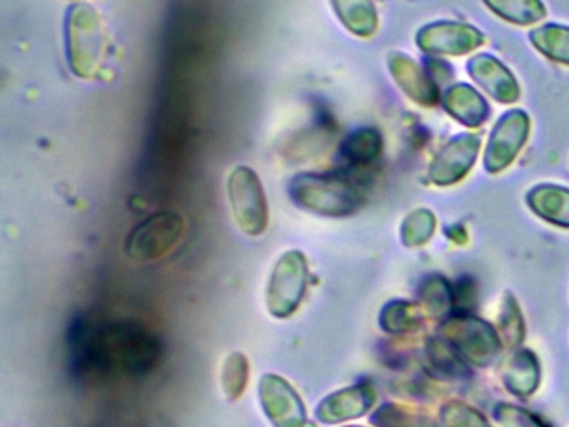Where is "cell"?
<instances>
[{
    "mask_svg": "<svg viewBox=\"0 0 569 427\" xmlns=\"http://www.w3.org/2000/svg\"><path fill=\"white\" fill-rule=\"evenodd\" d=\"M289 196L299 209L321 217H346L361 209L365 189L341 172H301L289 182Z\"/></svg>",
    "mask_w": 569,
    "mask_h": 427,
    "instance_id": "obj_1",
    "label": "cell"
},
{
    "mask_svg": "<svg viewBox=\"0 0 569 427\" xmlns=\"http://www.w3.org/2000/svg\"><path fill=\"white\" fill-rule=\"evenodd\" d=\"M66 53L72 73L82 80L98 79L109 59V30L91 3L76 2L66 16Z\"/></svg>",
    "mask_w": 569,
    "mask_h": 427,
    "instance_id": "obj_2",
    "label": "cell"
},
{
    "mask_svg": "<svg viewBox=\"0 0 569 427\" xmlns=\"http://www.w3.org/2000/svg\"><path fill=\"white\" fill-rule=\"evenodd\" d=\"M309 260L299 249H291L276 260L266 286V307L274 319H289L298 312L309 289Z\"/></svg>",
    "mask_w": 569,
    "mask_h": 427,
    "instance_id": "obj_3",
    "label": "cell"
},
{
    "mask_svg": "<svg viewBox=\"0 0 569 427\" xmlns=\"http://www.w3.org/2000/svg\"><path fill=\"white\" fill-rule=\"evenodd\" d=\"M186 234V220L176 210L146 217L126 237L124 252L134 262H154L171 254Z\"/></svg>",
    "mask_w": 569,
    "mask_h": 427,
    "instance_id": "obj_4",
    "label": "cell"
},
{
    "mask_svg": "<svg viewBox=\"0 0 569 427\" xmlns=\"http://www.w3.org/2000/svg\"><path fill=\"white\" fill-rule=\"evenodd\" d=\"M229 206L242 232L262 236L269 226V203L264 187L254 169L238 166L228 179Z\"/></svg>",
    "mask_w": 569,
    "mask_h": 427,
    "instance_id": "obj_5",
    "label": "cell"
},
{
    "mask_svg": "<svg viewBox=\"0 0 569 427\" xmlns=\"http://www.w3.org/2000/svg\"><path fill=\"white\" fill-rule=\"evenodd\" d=\"M442 339L448 340L462 359L479 367L491 366L501 352L502 339L491 324L471 316L445 319L439 327Z\"/></svg>",
    "mask_w": 569,
    "mask_h": 427,
    "instance_id": "obj_6",
    "label": "cell"
},
{
    "mask_svg": "<svg viewBox=\"0 0 569 427\" xmlns=\"http://www.w3.org/2000/svg\"><path fill=\"white\" fill-rule=\"evenodd\" d=\"M259 403L274 427H308V409L291 383L279 374H264L259 380Z\"/></svg>",
    "mask_w": 569,
    "mask_h": 427,
    "instance_id": "obj_7",
    "label": "cell"
},
{
    "mask_svg": "<svg viewBox=\"0 0 569 427\" xmlns=\"http://www.w3.org/2000/svg\"><path fill=\"white\" fill-rule=\"evenodd\" d=\"M529 129H531V122L525 110L512 109L502 113L489 136L485 152V169L489 173L508 169L525 147Z\"/></svg>",
    "mask_w": 569,
    "mask_h": 427,
    "instance_id": "obj_8",
    "label": "cell"
},
{
    "mask_svg": "<svg viewBox=\"0 0 569 427\" xmlns=\"http://www.w3.org/2000/svg\"><path fill=\"white\" fill-rule=\"evenodd\" d=\"M486 42L485 33L465 22L438 20L421 27L416 33V46L428 56H465Z\"/></svg>",
    "mask_w": 569,
    "mask_h": 427,
    "instance_id": "obj_9",
    "label": "cell"
},
{
    "mask_svg": "<svg viewBox=\"0 0 569 427\" xmlns=\"http://www.w3.org/2000/svg\"><path fill=\"white\" fill-rule=\"evenodd\" d=\"M479 149L481 139L476 133L465 132L452 137L432 159L428 172L429 180L439 187L458 183L475 166Z\"/></svg>",
    "mask_w": 569,
    "mask_h": 427,
    "instance_id": "obj_10",
    "label": "cell"
},
{
    "mask_svg": "<svg viewBox=\"0 0 569 427\" xmlns=\"http://www.w3.org/2000/svg\"><path fill=\"white\" fill-rule=\"evenodd\" d=\"M376 403V390L368 384L342 387L328 394L316 407V419L328 426L359 419L372 409Z\"/></svg>",
    "mask_w": 569,
    "mask_h": 427,
    "instance_id": "obj_11",
    "label": "cell"
},
{
    "mask_svg": "<svg viewBox=\"0 0 569 427\" xmlns=\"http://www.w3.org/2000/svg\"><path fill=\"white\" fill-rule=\"evenodd\" d=\"M468 73L486 93L501 103H515L521 97L518 80L511 70L492 53L481 52L468 60Z\"/></svg>",
    "mask_w": 569,
    "mask_h": 427,
    "instance_id": "obj_12",
    "label": "cell"
},
{
    "mask_svg": "<svg viewBox=\"0 0 569 427\" xmlns=\"http://www.w3.org/2000/svg\"><path fill=\"white\" fill-rule=\"evenodd\" d=\"M388 67L399 89L418 106L435 107L439 102L438 86L412 57L402 52H391L388 57Z\"/></svg>",
    "mask_w": 569,
    "mask_h": 427,
    "instance_id": "obj_13",
    "label": "cell"
},
{
    "mask_svg": "<svg viewBox=\"0 0 569 427\" xmlns=\"http://www.w3.org/2000/svg\"><path fill=\"white\" fill-rule=\"evenodd\" d=\"M442 106L452 119L471 129L482 126L491 113L485 97L465 82L452 83L442 93Z\"/></svg>",
    "mask_w": 569,
    "mask_h": 427,
    "instance_id": "obj_14",
    "label": "cell"
},
{
    "mask_svg": "<svg viewBox=\"0 0 569 427\" xmlns=\"http://www.w3.org/2000/svg\"><path fill=\"white\" fill-rule=\"evenodd\" d=\"M526 202L536 216L552 226L569 229V189L566 187L551 183L532 187L526 196Z\"/></svg>",
    "mask_w": 569,
    "mask_h": 427,
    "instance_id": "obj_15",
    "label": "cell"
},
{
    "mask_svg": "<svg viewBox=\"0 0 569 427\" xmlns=\"http://www.w3.org/2000/svg\"><path fill=\"white\" fill-rule=\"evenodd\" d=\"M339 22L352 36L369 39L379 27L378 10L372 0H329Z\"/></svg>",
    "mask_w": 569,
    "mask_h": 427,
    "instance_id": "obj_16",
    "label": "cell"
},
{
    "mask_svg": "<svg viewBox=\"0 0 569 427\" xmlns=\"http://www.w3.org/2000/svg\"><path fill=\"white\" fill-rule=\"evenodd\" d=\"M502 383L516 396H529L539 384V364L529 350H519L506 363Z\"/></svg>",
    "mask_w": 569,
    "mask_h": 427,
    "instance_id": "obj_17",
    "label": "cell"
},
{
    "mask_svg": "<svg viewBox=\"0 0 569 427\" xmlns=\"http://www.w3.org/2000/svg\"><path fill=\"white\" fill-rule=\"evenodd\" d=\"M529 40L542 56L569 66V27L545 23L529 32Z\"/></svg>",
    "mask_w": 569,
    "mask_h": 427,
    "instance_id": "obj_18",
    "label": "cell"
},
{
    "mask_svg": "<svg viewBox=\"0 0 569 427\" xmlns=\"http://www.w3.org/2000/svg\"><path fill=\"white\" fill-rule=\"evenodd\" d=\"M251 377V364L244 352L229 354L221 366V389L226 399L236 403L244 396Z\"/></svg>",
    "mask_w": 569,
    "mask_h": 427,
    "instance_id": "obj_19",
    "label": "cell"
},
{
    "mask_svg": "<svg viewBox=\"0 0 569 427\" xmlns=\"http://www.w3.org/2000/svg\"><path fill=\"white\" fill-rule=\"evenodd\" d=\"M496 16L516 26H531L546 17L541 0H482Z\"/></svg>",
    "mask_w": 569,
    "mask_h": 427,
    "instance_id": "obj_20",
    "label": "cell"
},
{
    "mask_svg": "<svg viewBox=\"0 0 569 427\" xmlns=\"http://www.w3.org/2000/svg\"><path fill=\"white\" fill-rule=\"evenodd\" d=\"M382 150L381 133L371 127L355 130L342 143V153L355 166L375 162Z\"/></svg>",
    "mask_w": 569,
    "mask_h": 427,
    "instance_id": "obj_21",
    "label": "cell"
},
{
    "mask_svg": "<svg viewBox=\"0 0 569 427\" xmlns=\"http://www.w3.org/2000/svg\"><path fill=\"white\" fill-rule=\"evenodd\" d=\"M421 307L406 300H395L381 310L379 324L385 332L405 334L415 330L421 324Z\"/></svg>",
    "mask_w": 569,
    "mask_h": 427,
    "instance_id": "obj_22",
    "label": "cell"
},
{
    "mask_svg": "<svg viewBox=\"0 0 569 427\" xmlns=\"http://www.w3.org/2000/svg\"><path fill=\"white\" fill-rule=\"evenodd\" d=\"M419 296H421L422 309L438 319H445L455 307V290L442 277L435 276L426 279L419 289Z\"/></svg>",
    "mask_w": 569,
    "mask_h": 427,
    "instance_id": "obj_23",
    "label": "cell"
},
{
    "mask_svg": "<svg viewBox=\"0 0 569 427\" xmlns=\"http://www.w3.org/2000/svg\"><path fill=\"white\" fill-rule=\"evenodd\" d=\"M428 357L435 369L445 376L461 377L469 374L461 354L442 337L428 344Z\"/></svg>",
    "mask_w": 569,
    "mask_h": 427,
    "instance_id": "obj_24",
    "label": "cell"
},
{
    "mask_svg": "<svg viewBox=\"0 0 569 427\" xmlns=\"http://www.w3.org/2000/svg\"><path fill=\"white\" fill-rule=\"evenodd\" d=\"M436 230V216L429 209H416L406 217L401 226L402 244L408 247L421 246L431 239Z\"/></svg>",
    "mask_w": 569,
    "mask_h": 427,
    "instance_id": "obj_25",
    "label": "cell"
},
{
    "mask_svg": "<svg viewBox=\"0 0 569 427\" xmlns=\"http://www.w3.org/2000/svg\"><path fill=\"white\" fill-rule=\"evenodd\" d=\"M439 417L442 427H491L482 414L459 400L446 404Z\"/></svg>",
    "mask_w": 569,
    "mask_h": 427,
    "instance_id": "obj_26",
    "label": "cell"
},
{
    "mask_svg": "<svg viewBox=\"0 0 569 427\" xmlns=\"http://www.w3.org/2000/svg\"><path fill=\"white\" fill-rule=\"evenodd\" d=\"M371 424L376 427H421V417L406 407L396 404H385L371 416Z\"/></svg>",
    "mask_w": 569,
    "mask_h": 427,
    "instance_id": "obj_27",
    "label": "cell"
},
{
    "mask_svg": "<svg viewBox=\"0 0 569 427\" xmlns=\"http://www.w3.org/2000/svg\"><path fill=\"white\" fill-rule=\"evenodd\" d=\"M502 339L509 346H519L525 339V324H522L521 312H519L518 304L512 297L506 300L505 310L501 316Z\"/></svg>",
    "mask_w": 569,
    "mask_h": 427,
    "instance_id": "obj_28",
    "label": "cell"
},
{
    "mask_svg": "<svg viewBox=\"0 0 569 427\" xmlns=\"http://www.w3.org/2000/svg\"><path fill=\"white\" fill-rule=\"evenodd\" d=\"M495 417L501 427H542L538 417L511 404H499L496 407Z\"/></svg>",
    "mask_w": 569,
    "mask_h": 427,
    "instance_id": "obj_29",
    "label": "cell"
},
{
    "mask_svg": "<svg viewBox=\"0 0 569 427\" xmlns=\"http://www.w3.org/2000/svg\"><path fill=\"white\" fill-rule=\"evenodd\" d=\"M346 427H362V426H346Z\"/></svg>",
    "mask_w": 569,
    "mask_h": 427,
    "instance_id": "obj_30",
    "label": "cell"
}]
</instances>
